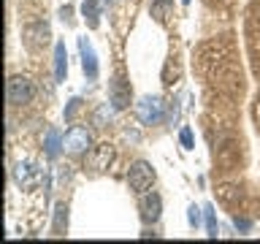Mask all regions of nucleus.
<instances>
[{"label":"nucleus","mask_w":260,"mask_h":244,"mask_svg":"<svg viewBox=\"0 0 260 244\" xmlns=\"http://www.w3.org/2000/svg\"><path fill=\"white\" fill-rule=\"evenodd\" d=\"M154 182V168L146 160H136L127 171V185L133 193H146Z\"/></svg>","instance_id":"obj_1"},{"label":"nucleus","mask_w":260,"mask_h":244,"mask_svg":"<svg viewBox=\"0 0 260 244\" xmlns=\"http://www.w3.org/2000/svg\"><path fill=\"white\" fill-rule=\"evenodd\" d=\"M79 106H81V101H79V98H73V101H71V106H68V109H65V119H73V114H76L79 111Z\"/></svg>","instance_id":"obj_18"},{"label":"nucleus","mask_w":260,"mask_h":244,"mask_svg":"<svg viewBox=\"0 0 260 244\" xmlns=\"http://www.w3.org/2000/svg\"><path fill=\"white\" fill-rule=\"evenodd\" d=\"M49 38L52 36H49V27L44 22H36V24H27V27H24V44H27V49H32V52L41 46H46Z\"/></svg>","instance_id":"obj_5"},{"label":"nucleus","mask_w":260,"mask_h":244,"mask_svg":"<svg viewBox=\"0 0 260 244\" xmlns=\"http://www.w3.org/2000/svg\"><path fill=\"white\" fill-rule=\"evenodd\" d=\"M36 89H32L30 79L27 76H11L8 79V87H6V98L11 106H22V103H30Z\"/></svg>","instance_id":"obj_2"},{"label":"nucleus","mask_w":260,"mask_h":244,"mask_svg":"<svg viewBox=\"0 0 260 244\" xmlns=\"http://www.w3.org/2000/svg\"><path fill=\"white\" fill-rule=\"evenodd\" d=\"M14 179H16V185H22V187H27V185H32V176H30V166H16L14 168Z\"/></svg>","instance_id":"obj_13"},{"label":"nucleus","mask_w":260,"mask_h":244,"mask_svg":"<svg viewBox=\"0 0 260 244\" xmlns=\"http://www.w3.org/2000/svg\"><path fill=\"white\" fill-rule=\"evenodd\" d=\"M44 146H46V155H49V158H57V155H60V149H65L62 141H60V133H57L54 128L46 133V141H44Z\"/></svg>","instance_id":"obj_11"},{"label":"nucleus","mask_w":260,"mask_h":244,"mask_svg":"<svg viewBox=\"0 0 260 244\" xmlns=\"http://www.w3.org/2000/svg\"><path fill=\"white\" fill-rule=\"evenodd\" d=\"M109 119H111V106L109 103H101V106H98V111H95V125L103 128Z\"/></svg>","instance_id":"obj_15"},{"label":"nucleus","mask_w":260,"mask_h":244,"mask_svg":"<svg viewBox=\"0 0 260 244\" xmlns=\"http://www.w3.org/2000/svg\"><path fill=\"white\" fill-rule=\"evenodd\" d=\"M79 52H81V68H84V76L92 81L98 79V57H95V49L87 38H79Z\"/></svg>","instance_id":"obj_6"},{"label":"nucleus","mask_w":260,"mask_h":244,"mask_svg":"<svg viewBox=\"0 0 260 244\" xmlns=\"http://www.w3.org/2000/svg\"><path fill=\"white\" fill-rule=\"evenodd\" d=\"M62 146H65V152H71V155L87 152L89 146H92V136H89V130H87V128L73 125V128L68 130V133H65V138H62Z\"/></svg>","instance_id":"obj_4"},{"label":"nucleus","mask_w":260,"mask_h":244,"mask_svg":"<svg viewBox=\"0 0 260 244\" xmlns=\"http://www.w3.org/2000/svg\"><path fill=\"white\" fill-rule=\"evenodd\" d=\"M198 223H201V209L198 206H190V225L198 228Z\"/></svg>","instance_id":"obj_19"},{"label":"nucleus","mask_w":260,"mask_h":244,"mask_svg":"<svg viewBox=\"0 0 260 244\" xmlns=\"http://www.w3.org/2000/svg\"><path fill=\"white\" fill-rule=\"evenodd\" d=\"M81 14H84L87 27L98 30V24H101V3H98V0H84V3H81Z\"/></svg>","instance_id":"obj_9"},{"label":"nucleus","mask_w":260,"mask_h":244,"mask_svg":"<svg viewBox=\"0 0 260 244\" xmlns=\"http://www.w3.org/2000/svg\"><path fill=\"white\" fill-rule=\"evenodd\" d=\"M111 158V149H109V146H101V152H98V158H95V163H92V168H106V160H109Z\"/></svg>","instance_id":"obj_16"},{"label":"nucleus","mask_w":260,"mask_h":244,"mask_svg":"<svg viewBox=\"0 0 260 244\" xmlns=\"http://www.w3.org/2000/svg\"><path fill=\"white\" fill-rule=\"evenodd\" d=\"M65 76H68V52H65L62 41H57V46H54V79L65 81Z\"/></svg>","instance_id":"obj_8"},{"label":"nucleus","mask_w":260,"mask_h":244,"mask_svg":"<svg viewBox=\"0 0 260 244\" xmlns=\"http://www.w3.org/2000/svg\"><path fill=\"white\" fill-rule=\"evenodd\" d=\"M160 211H162V201L157 193H144L141 195V217L146 223H157L160 220Z\"/></svg>","instance_id":"obj_7"},{"label":"nucleus","mask_w":260,"mask_h":244,"mask_svg":"<svg viewBox=\"0 0 260 244\" xmlns=\"http://www.w3.org/2000/svg\"><path fill=\"white\" fill-rule=\"evenodd\" d=\"M111 103H114V109H125V106L130 103V93H127V87H125L122 79L111 81Z\"/></svg>","instance_id":"obj_10"},{"label":"nucleus","mask_w":260,"mask_h":244,"mask_svg":"<svg viewBox=\"0 0 260 244\" xmlns=\"http://www.w3.org/2000/svg\"><path fill=\"white\" fill-rule=\"evenodd\" d=\"M179 138H182V146H184V149H192V130L190 128H182V133H179Z\"/></svg>","instance_id":"obj_17"},{"label":"nucleus","mask_w":260,"mask_h":244,"mask_svg":"<svg viewBox=\"0 0 260 244\" xmlns=\"http://www.w3.org/2000/svg\"><path fill=\"white\" fill-rule=\"evenodd\" d=\"M136 117L144 122V125H157L162 119V101L160 98H149L144 95L141 101L136 103Z\"/></svg>","instance_id":"obj_3"},{"label":"nucleus","mask_w":260,"mask_h":244,"mask_svg":"<svg viewBox=\"0 0 260 244\" xmlns=\"http://www.w3.org/2000/svg\"><path fill=\"white\" fill-rule=\"evenodd\" d=\"M182 3H190V0H182Z\"/></svg>","instance_id":"obj_20"},{"label":"nucleus","mask_w":260,"mask_h":244,"mask_svg":"<svg viewBox=\"0 0 260 244\" xmlns=\"http://www.w3.org/2000/svg\"><path fill=\"white\" fill-rule=\"evenodd\" d=\"M203 211H206V228H209V239H217V236H219V225H217L214 206H211V203H206V206H203Z\"/></svg>","instance_id":"obj_12"},{"label":"nucleus","mask_w":260,"mask_h":244,"mask_svg":"<svg viewBox=\"0 0 260 244\" xmlns=\"http://www.w3.org/2000/svg\"><path fill=\"white\" fill-rule=\"evenodd\" d=\"M65 225H68V209H65L62 203H60V206H57V215H54V233L60 236Z\"/></svg>","instance_id":"obj_14"}]
</instances>
